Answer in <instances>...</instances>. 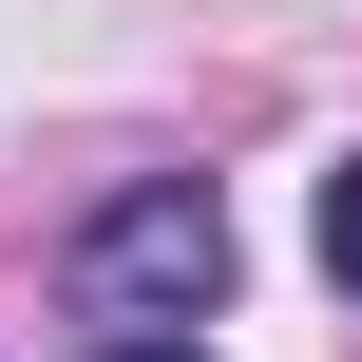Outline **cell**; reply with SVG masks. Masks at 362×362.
Here are the masks:
<instances>
[{"label":"cell","mask_w":362,"mask_h":362,"mask_svg":"<svg viewBox=\"0 0 362 362\" xmlns=\"http://www.w3.org/2000/svg\"><path fill=\"white\" fill-rule=\"evenodd\" d=\"M76 305L134 344V325H191V305H229V191L210 172H153V191H115L95 229H76Z\"/></svg>","instance_id":"6da1fadb"},{"label":"cell","mask_w":362,"mask_h":362,"mask_svg":"<svg viewBox=\"0 0 362 362\" xmlns=\"http://www.w3.org/2000/svg\"><path fill=\"white\" fill-rule=\"evenodd\" d=\"M325 286H362V153L325 172Z\"/></svg>","instance_id":"7a4b0ae2"},{"label":"cell","mask_w":362,"mask_h":362,"mask_svg":"<svg viewBox=\"0 0 362 362\" xmlns=\"http://www.w3.org/2000/svg\"><path fill=\"white\" fill-rule=\"evenodd\" d=\"M95 362H210V344H191V325H134V344H95Z\"/></svg>","instance_id":"3957f363"}]
</instances>
